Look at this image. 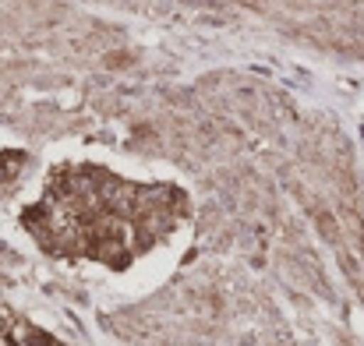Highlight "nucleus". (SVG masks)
<instances>
[{
	"mask_svg": "<svg viewBox=\"0 0 364 346\" xmlns=\"http://www.w3.org/2000/svg\"><path fill=\"white\" fill-rule=\"evenodd\" d=\"M21 340H25V346H60L57 340H50L46 333H36V329H25Z\"/></svg>",
	"mask_w": 364,
	"mask_h": 346,
	"instance_id": "1",
	"label": "nucleus"
}]
</instances>
